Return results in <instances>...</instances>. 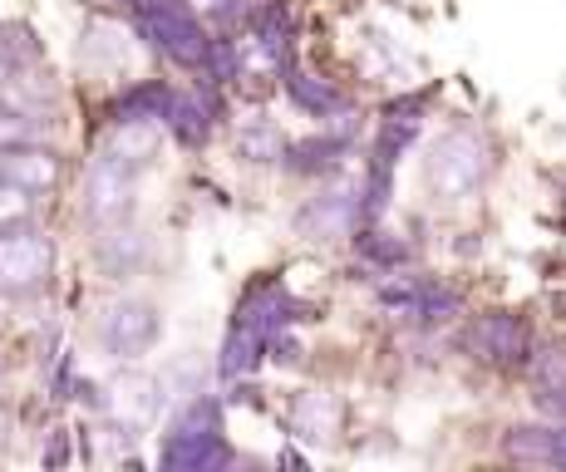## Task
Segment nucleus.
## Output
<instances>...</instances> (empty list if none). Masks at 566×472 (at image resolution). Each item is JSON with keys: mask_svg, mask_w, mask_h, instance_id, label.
<instances>
[{"mask_svg": "<svg viewBox=\"0 0 566 472\" xmlns=\"http://www.w3.org/2000/svg\"><path fill=\"white\" fill-rule=\"evenodd\" d=\"M232 463H237V453H232L227 428H222V399L192 394V399L168 419V428H163L158 468L163 472H222Z\"/></svg>", "mask_w": 566, "mask_h": 472, "instance_id": "nucleus-1", "label": "nucleus"}, {"mask_svg": "<svg viewBox=\"0 0 566 472\" xmlns=\"http://www.w3.org/2000/svg\"><path fill=\"white\" fill-rule=\"evenodd\" d=\"M493 148L478 128L453 124L429 143V158H423V188L433 202H468L473 192L488 188L493 178Z\"/></svg>", "mask_w": 566, "mask_h": 472, "instance_id": "nucleus-2", "label": "nucleus"}, {"mask_svg": "<svg viewBox=\"0 0 566 472\" xmlns=\"http://www.w3.org/2000/svg\"><path fill=\"white\" fill-rule=\"evenodd\" d=\"M124 6L134 15V35L148 40V50H158L178 70H192V74L202 70L207 30L188 0H124Z\"/></svg>", "mask_w": 566, "mask_h": 472, "instance_id": "nucleus-3", "label": "nucleus"}, {"mask_svg": "<svg viewBox=\"0 0 566 472\" xmlns=\"http://www.w3.org/2000/svg\"><path fill=\"white\" fill-rule=\"evenodd\" d=\"M94 339H99V349L108 359L134 365V359H144L158 349L163 311L154 301H144V295H118V301H108L99 311V321H94Z\"/></svg>", "mask_w": 566, "mask_h": 472, "instance_id": "nucleus-4", "label": "nucleus"}, {"mask_svg": "<svg viewBox=\"0 0 566 472\" xmlns=\"http://www.w3.org/2000/svg\"><path fill=\"white\" fill-rule=\"evenodd\" d=\"M54 271V241L35 222H6L0 227V295H35L50 285Z\"/></svg>", "mask_w": 566, "mask_h": 472, "instance_id": "nucleus-5", "label": "nucleus"}, {"mask_svg": "<svg viewBox=\"0 0 566 472\" xmlns=\"http://www.w3.org/2000/svg\"><path fill=\"white\" fill-rule=\"evenodd\" d=\"M459 345L468 349L473 359L483 365H497V369H527L532 349H537V331H532L527 315L517 311H483L463 325Z\"/></svg>", "mask_w": 566, "mask_h": 472, "instance_id": "nucleus-6", "label": "nucleus"}, {"mask_svg": "<svg viewBox=\"0 0 566 472\" xmlns=\"http://www.w3.org/2000/svg\"><path fill=\"white\" fill-rule=\"evenodd\" d=\"M80 212L94 232L118 227V222H134V212H138V168H128V162L99 153V158L90 162V172H84Z\"/></svg>", "mask_w": 566, "mask_h": 472, "instance_id": "nucleus-7", "label": "nucleus"}, {"mask_svg": "<svg viewBox=\"0 0 566 472\" xmlns=\"http://www.w3.org/2000/svg\"><path fill=\"white\" fill-rule=\"evenodd\" d=\"M301 321H315V305L301 301V295H291L276 276L252 281L242 291V301H237V311H232V325L256 331L261 339H271L276 331H296Z\"/></svg>", "mask_w": 566, "mask_h": 472, "instance_id": "nucleus-8", "label": "nucleus"}, {"mask_svg": "<svg viewBox=\"0 0 566 472\" xmlns=\"http://www.w3.org/2000/svg\"><path fill=\"white\" fill-rule=\"evenodd\" d=\"M291 227H296V237H306V241L355 237V227H360V182L306 197V202L296 207V217H291Z\"/></svg>", "mask_w": 566, "mask_h": 472, "instance_id": "nucleus-9", "label": "nucleus"}, {"mask_svg": "<svg viewBox=\"0 0 566 472\" xmlns=\"http://www.w3.org/2000/svg\"><path fill=\"white\" fill-rule=\"evenodd\" d=\"M355 153V138L335 134V128L321 124V134L311 138H286V153H281V168L291 172V178H340L345 172V158Z\"/></svg>", "mask_w": 566, "mask_h": 472, "instance_id": "nucleus-10", "label": "nucleus"}, {"mask_svg": "<svg viewBox=\"0 0 566 472\" xmlns=\"http://www.w3.org/2000/svg\"><path fill=\"white\" fill-rule=\"evenodd\" d=\"M0 172H6L15 188H25L30 197H45V192H54L60 188V153L54 148H45V143H15V148H0Z\"/></svg>", "mask_w": 566, "mask_h": 472, "instance_id": "nucleus-11", "label": "nucleus"}, {"mask_svg": "<svg viewBox=\"0 0 566 472\" xmlns=\"http://www.w3.org/2000/svg\"><path fill=\"white\" fill-rule=\"evenodd\" d=\"M340 428V399L325 389H296L286 403V433L301 443H331Z\"/></svg>", "mask_w": 566, "mask_h": 472, "instance_id": "nucleus-12", "label": "nucleus"}, {"mask_svg": "<svg viewBox=\"0 0 566 472\" xmlns=\"http://www.w3.org/2000/svg\"><path fill=\"white\" fill-rule=\"evenodd\" d=\"M154 256V241L138 232L134 222H118V227H104L99 241H94V261H99L104 276L124 281V276H138Z\"/></svg>", "mask_w": 566, "mask_h": 472, "instance_id": "nucleus-13", "label": "nucleus"}, {"mask_svg": "<svg viewBox=\"0 0 566 472\" xmlns=\"http://www.w3.org/2000/svg\"><path fill=\"white\" fill-rule=\"evenodd\" d=\"M45 70V40L30 20H0V84H25Z\"/></svg>", "mask_w": 566, "mask_h": 472, "instance_id": "nucleus-14", "label": "nucleus"}, {"mask_svg": "<svg viewBox=\"0 0 566 472\" xmlns=\"http://www.w3.org/2000/svg\"><path fill=\"white\" fill-rule=\"evenodd\" d=\"M281 90H286L291 98V108H301L306 118H335L340 108H350V98H345L340 84H331V80H321V74H311V70H301L296 60L291 64H281Z\"/></svg>", "mask_w": 566, "mask_h": 472, "instance_id": "nucleus-15", "label": "nucleus"}, {"mask_svg": "<svg viewBox=\"0 0 566 472\" xmlns=\"http://www.w3.org/2000/svg\"><path fill=\"white\" fill-rule=\"evenodd\" d=\"M172 84L168 80H134L128 90L114 94L108 104V124H163L172 108Z\"/></svg>", "mask_w": 566, "mask_h": 472, "instance_id": "nucleus-16", "label": "nucleus"}, {"mask_svg": "<svg viewBox=\"0 0 566 472\" xmlns=\"http://www.w3.org/2000/svg\"><path fill=\"white\" fill-rule=\"evenodd\" d=\"M463 291L439 276H419V291H413V305L399 321L413 325V331H439V325H453L463 315Z\"/></svg>", "mask_w": 566, "mask_h": 472, "instance_id": "nucleus-17", "label": "nucleus"}, {"mask_svg": "<svg viewBox=\"0 0 566 472\" xmlns=\"http://www.w3.org/2000/svg\"><path fill=\"white\" fill-rule=\"evenodd\" d=\"M355 256H360V266L369 271V276H389V271L413 266V247H409V237L389 232L385 222H375V227H355Z\"/></svg>", "mask_w": 566, "mask_h": 472, "instance_id": "nucleus-18", "label": "nucleus"}, {"mask_svg": "<svg viewBox=\"0 0 566 472\" xmlns=\"http://www.w3.org/2000/svg\"><path fill=\"white\" fill-rule=\"evenodd\" d=\"M158 409H163L158 379H148V375H124V379L114 384V394H108V409H104V413H114L118 423L148 428V423L158 419Z\"/></svg>", "mask_w": 566, "mask_h": 472, "instance_id": "nucleus-19", "label": "nucleus"}, {"mask_svg": "<svg viewBox=\"0 0 566 472\" xmlns=\"http://www.w3.org/2000/svg\"><path fill=\"white\" fill-rule=\"evenodd\" d=\"M217 108L207 104V98L192 90V94H172V108H168V118H163V128L172 134V143H182V148H202L207 138H212V124H217Z\"/></svg>", "mask_w": 566, "mask_h": 472, "instance_id": "nucleus-20", "label": "nucleus"}, {"mask_svg": "<svg viewBox=\"0 0 566 472\" xmlns=\"http://www.w3.org/2000/svg\"><path fill=\"white\" fill-rule=\"evenodd\" d=\"M552 438H557V423L537 419V423H513L503 428V458L507 463H527V468H552Z\"/></svg>", "mask_w": 566, "mask_h": 472, "instance_id": "nucleus-21", "label": "nucleus"}, {"mask_svg": "<svg viewBox=\"0 0 566 472\" xmlns=\"http://www.w3.org/2000/svg\"><path fill=\"white\" fill-rule=\"evenodd\" d=\"M158 128L163 124H108V138H104L99 153H108V158H118V162H128V168L144 172L158 153Z\"/></svg>", "mask_w": 566, "mask_h": 472, "instance_id": "nucleus-22", "label": "nucleus"}, {"mask_svg": "<svg viewBox=\"0 0 566 472\" xmlns=\"http://www.w3.org/2000/svg\"><path fill=\"white\" fill-rule=\"evenodd\" d=\"M261 359H266V339H261L256 331H242V325H232L222 339V355H217V375H222L227 384L247 379L261 369Z\"/></svg>", "mask_w": 566, "mask_h": 472, "instance_id": "nucleus-23", "label": "nucleus"}, {"mask_svg": "<svg viewBox=\"0 0 566 472\" xmlns=\"http://www.w3.org/2000/svg\"><path fill=\"white\" fill-rule=\"evenodd\" d=\"M237 153H242L247 162H281V153H286V138H281L276 124L256 118V124H247L242 134H237Z\"/></svg>", "mask_w": 566, "mask_h": 472, "instance_id": "nucleus-24", "label": "nucleus"}, {"mask_svg": "<svg viewBox=\"0 0 566 472\" xmlns=\"http://www.w3.org/2000/svg\"><path fill=\"white\" fill-rule=\"evenodd\" d=\"M522 375L532 379V389H566V339H557V345H537Z\"/></svg>", "mask_w": 566, "mask_h": 472, "instance_id": "nucleus-25", "label": "nucleus"}, {"mask_svg": "<svg viewBox=\"0 0 566 472\" xmlns=\"http://www.w3.org/2000/svg\"><path fill=\"white\" fill-rule=\"evenodd\" d=\"M30 207H35V197H30L25 188H15V182L0 172V227H6V222H25Z\"/></svg>", "mask_w": 566, "mask_h": 472, "instance_id": "nucleus-26", "label": "nucleus"}, {"mask_svg": "<svg viewBox=\"0 0 566 472\" xmlns=\"http://www.w3.org/2000/svg\"><path fill=\"white\" fill-rule=\"evenodd\" d=\"M192 10H202V15L222 30H237L247 20V0H192Z\"/></svg>", "mask_w": 566, "mask_h": 472, "instance_id": "nucleus-27", "label": "nucleus"}, {"mask_svg": "<svg viewBox=\"0 0 566 472\" xmlns=\"http://www.w3.org/2000/svg\"><path fill=\"white\" fill-rule=\"evenodd\" d=\"M532 409L547 423H566V389H532Z\"/></svg>", "mask_w": 566, "mask_h": 472, "instance_id": "nucleus-28", "label": "nucleus"}, {"mask_svg": "<svg viewBox=\"0 0 566 472\" xmlns=\"http://www.w3.org/2000/svg\"><path fill=\"white\" fill-rule=\"evenodd\" d=\"M64 463H70V433H64V428H54V438L45 448V468H64Z\"/></svg>", "mask_w": 566, "mask_h": 472, "instance_id": "nucleus-29", "label": "nucleus"}, {"mask_svg": "<svg viewBox=\"0 0 566 472\" xmlns=\"http://www.w3.org/2000/svg\"><path fill=\"white\" fill-rule=\"evenodd\" d=\"M552 468H566V423H557V438H552Z\"/></svg>", "mask_w": 566, "mask_h": 472, "instance_id": "nucleus-30", "label": "nucleus"}, {"mask_svg": "<svg viewBox=\"0 0 566 472\" xmlns=\"http://www.w3.org/2000/svg\"><path fill=\"white\" fill-rule=\"evenodd\" d=\"M276 463H281V468H306V453H296V448H281Z\"/></svg>", "mask_w": 566, "mask_h": 472, "instance_id": "nucleus-31", "label": "nucleus"}, {"mask_svg": "<svg viewBox=\"0 0 566 472\" xmlns=\"http://www.w3.org/2000/svg\"><path fill=\"white\" fill-rule=\"evenodd\" d=\"M453 251H459V256H478V251H483V241L463 237V241H453Z\"/></svg>", "mask_w": 566, "mask_h": 472, "instance_id": "nucleus-32", "label": "nucleus"}, {"mask_svg": "<svg viewBox=\"0 0 566 472\" xmlns=\"http://www.w3.org/2000/svg\"><path fill=\"white\" fill-rule=\"evenodd\" d=\"M10 438V413H6V403H0V443Z\"/></svg>", "mask_w": 566, "mask_h": 472, "instance_id": "nucleus-33", "label": "nucleus"}]
</instances>
